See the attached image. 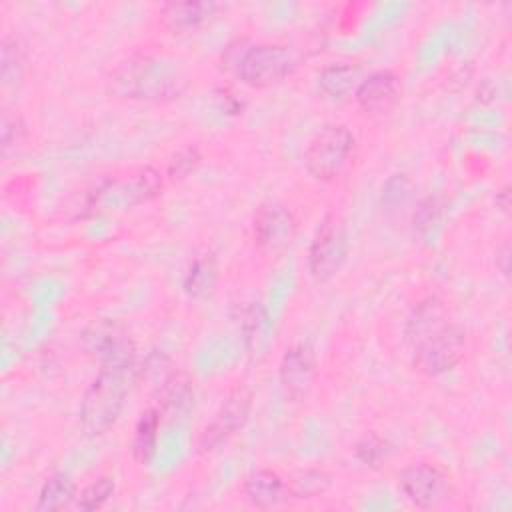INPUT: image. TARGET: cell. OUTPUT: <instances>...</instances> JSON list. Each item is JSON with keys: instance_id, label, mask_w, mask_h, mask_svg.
<instances>
[{"instance_id": "cell-1", "label": "cell", "mask_w": 512, "mask_h": 512, "mask_svg": "<svg viewBox=\"0 0 512 512\" xmlns=\"http://www.w3.org/2000/svg\"><path fill=\"white\" fill-rule=\"evenodd\" d=\"M404 336L412 366L424 376L450 372L466 354V332L438 296H428L412 308Z\"/></svg>"}, {"instance_id": "cell-2", "label": "cell", "mask_w": 512, "mask_h": 512, "mask_svg": "<svg viewBox=\"0 0 512 512\" xmlns=\"http://www.w3.org/2000/svg\"><path fill=\"white\" fill-rule=\"evenodd\" d=\"M188 88L184 64L168 54L138 52L108 76L110 94L126 100H172Z\"/></svg>"}, {"instance_id": "cell-3", "label": "cell", "mask_w": 512, "mask_h": 512, "mask_svg": "<svg viewBox=\"0 0 512 512\" xmlns=\"http://www.w3.org/2000/svg\"><path fill=\"white\" fill-rule=\"evenodd\" d=\"M164 190L162 174L148 164L130 166L108 174L90 192L86 208L90 214L130 210L152 202Z\"/></svg>"}, {"instance_id": "cell-4", "label": "cell", "mask_w": 512, "mask_h": 512, "mask_svg": "<svg viewBox=\"0 0 512 512\" xmlns=\"http://www.w3.org/2000/svg\"><path fill=\"white\" fill-rule=\"evenodd\" d=\"M128 372L130 368L122 366H102L86 388L80 402V426L88 436H102L116 424L128 394Z\"/></svg>"}, {"instance_id": "cell-5", "label": "cell", "mask_w": 512, "mask_h": 512, "mask_svg": "<svg viewBox=\"0 0 512 512\" xmlns=\"http://www.w3.org/2000/svg\"><path fill=\"white\" fill-rule=\"evenodd\" d=\"M234 66L238 78L246 86L254 90H266L290 78L298 66V58L292 48L266 42L244 48L236 56Z\"/></svg>"}, {"instance_id": "cell-6", "label": "cell", "mask_w": 512, "mask_h": 512, "mask_svg": "<svg viewBox=\"0 0 512 512\" xmlns=\"http://www.w3.org/2000/svg\"><path fill=\"white\" fill-rule=\"evenodd\" d=\"M354 148L356 138L350 128L340 122H330L310 138L304 152V166L312 178L330 182L344 172Z\"/></svg>"}, {"instance_id": "cell-7", "label": "cell", "mask_w": 512, "mask_h": 512, "mask_svg": "<svg viewBox=\"0 0 512 512\" xmlns=\"http://www.w3.org/2000/svg\"><path fill=\"white\" fill-rule=\"evenodd\" d=\"M348 256V228L338 212H328L310 242L308 268L316 282L334 278Z\"/></svg>"}, {"instance_id": "cell-8", "label": "cell", "mask_w": 512, "mask_h": 512, "mask_svg": "<svg viewBox=\"0 0 512 512\" xmlns=\"http://www.w3.org/2000/svg\"><path fill=\"white\" fill-rule=\"evenodd\" d=\"M404 496L418 508H438L452 496V480L446 470L430 462H414L398 478Z\"/></svg>"}, {"instance_id": "cell-9", "label": "cell", "mask_w": 512, "mask_h": 512, "mask_svg": "<svg viewBox=\"0 0 512 512\" xmlns=\"http://www.w3.org/2000/svg\"><path fill=\"white\" fill-rule=\"evenodd\" d=\"M298 230L296 216L292 210L280 202H262L252 220V234L256 246L266 254H278L286 250Z\"/></svg>"}, {"instance_id": "cell-10", "label": "cell", "mask_w": 512, "mask_h": 512, "mask_svg": "<svg viewBox=\"0 0 512 512\" xmlns=\"http://www.w3.org/2000/svg\"><path fill=\"white\" fill-rule=\"evenodd\" d=\"M252 408V392L246 386L232 388L222 400L216 418L204 428L198 438L200 452H212L236 434L248 420Z\"/></svg>"}, {"instance_id": "cell-11", "label": "cell", "mask_w": 512, "mask_h": 512, "mask_svg": "<svg viewBox=\"0 0 512 512\" xmlns=\"http://www.w3.org/2000/svg\"><path fill=\"white\" fill-rule=\"evenodd\" d=\"M84 348L94 354L102 366L132 368L134 342L116 322H94L84 330Z\"/></svg>"}, {"instance_id": "cell-12", "label": "cell", "mask_w": 512, "mask_h": 512, "mask_svg": "<svg viewBox=\"0 0 512 512\" xmlns=\"http://www.w3.org/2000/svg\"><path fill=\"white\" fill-rule=\"evenodd\" d=\"M278 378L290 402H302L316 378V352L310 342H296L280 358Z\"/></svg>"}, {"instance_id": "cell-13", "label": "cell", "mask_w": 512, "mask_h": 512, "mask_svg": "<svg viewBox=\"0 0 512 512\" xmlns=\"http://www.w3.org/2000/svg\"><path fill=\"white\" fill-rule=\"evenodd\" d=\"M400 98V78L392 70H376L354 88V100L366 114H386Z\"/></svg>"}, {"instance_id": "cell-14", "label": "cell", "mask_w": 512, "mask_h": 512, "mask_svg": "<svg viewBox=\"0 0 512 512\" xmlns=\"http://www.w3.org/2000/svg\"><path fill=\"white\" fill-rule=\"evenodd\" d=\"M244 496L252 506L268 510L286 498V482L276 470L256 468L244 480Z\"/></svg>"}, {"instance_id": "cell-15", "label": "cell", "mask_w": 512, "mask_h": 512, "mask_svg": "<svg viewBox=\"0 0 512 512\" xmlns=\"http://www.w3.org/2000/svg\"><path fill=\"white\" fill-rule=\"evenodd\" d=\"M216 10L214 2H166L160 6L158 18L172 32H188L204 24Z\"/></svg>"}, {"instance_id": "cell-16", "label": "cell", "mask_w": 512, "mask_h": 512, "mask_svg": "<svg viewBox=\"0 0 512 512\" xmlns=\"http://www.w3.org/2000/svg\"><path fill=\"white\" fill-rule=\"evenodd\" d=\"M218 284V262L214 254L204 252L196 256L184 274V292L192 298H208Z\"/></svg>"}, {"instance_id": "cell-17", "label": "cell", "mask_w": 512, "mask_h": 512, "mask_svg": "<svg viewBox=\"0 0 512 512\" xmlns=\"http://www.w3.org/2000/svg\"><path fill=\"white\" fill-rule=\"evenodd\" d=\"M76 484L64 472H54L48 476L38 492L36 508L44 512H56L68 508L76 500Z\"/></svg>"}, {"instance_id": "cell-18", "label": "cell", "mask_w": 512, "mask_h": 512, "mask_svg": "<svg viewBox=\"0 0 512 512\" xmlns=\"http://www.w3.org/2000/svg\"><path fill=\"white\" fill-rule=\"evenodd\" d=\"M358 80V68L348 62H334L320 70L318 88L324 96L338 100L352 92Z\"/></svg>"}, {"instance_id": "cell-19", "label": "cell", "mask_w": 512, "mask_h": 512, "mask_svg": "<svg viewBox=\"0 0 512 512\" xmlns=\"http://www.w3.org/2000/svg\"><path fill=\"white\" fill-rule=\"evenodd\" d=\"M158 430H160V410L150 408L142 412L132 436V454L140 464H148L156 454Z\"/></svg>"}, {"instance_id": "cell-20", "label": "cell", "mask_w": 512, "mask_h": 512, "mask_svg": "<svg viewBox=\"0 0 512 512\" xmlns=\"http://www.w3.org/2000/svg\"><path fill=\"white\" fill-rule=\"evenodd\" d=\"M242 330H244V340L250 356L264 354L270 342V322L268 314L262 304L252 302L244 310V320H242Z\"/></svg>"}, {"instance_id": "cell-21", "label": "cell", "mask_w": 512, "mask_h": 512, "mask_svg": "<svg viewBox=\"0 0 512 512\" xmlns=\"http://www.w3.org/2000/svg\"><path fill=\"white\" fill-rule=\"evenodd\" d=\"M332 480L330 474L322 468H306L296 472L286 482V498L292 500H312L328 492Z\"/></svg>"}, {"instance_id": "cell-22", "label": "cell", "mask_w": 512, "mask_h": 512, "mask_svg": "<svg viewBox=\"0 0 512 512\" xmlns=\"http://www.w3.org/2000/svg\"><path fill=\"white\" fill-rule=\"evenodd\" d=\"M0 50H2V62H0L2 86L4 88L18 86L22 82L24 70H26V48L18 36L4 34Z\"/></svg>"}, {"instance_id": "cell-23", "label": "cell", "mask_w": 512, "mask_h": 512, "mask_svg": "<svg viewBox=\"0 0 512 512\" xmlns=\"http://www.w3.org/2000/svg\"><path fill=\"white\" fill-rule=\"evenodd\" d=\"M194 406V388L182 374H172L162 386V410L186 414Z\"/></svg>"}, {"instance_id": "cell-24", "label": "cell", "mask_w": 512, "mask_h": 512, "mask_svg": "<svg viewBox=\"0 0 512 512\" xmlns=\"http://www.w3.org/2000/svg\"><path fill=\"white\" fill-rule=\"evenodd\" d=\"M390 454V444L376 432H366L356 444H354V456L360 464L376 468L380 466Z\"/></svg>"}, {"instance_id": "cell-25", "label": "cell", "mask_w": 512, "mask_h": 512, "mask_svg": "<svg viewBox=\"0 0 512 512\" xmlns=\"http://www.w3.org/2000/svg\"><path fill=\"white\" fill-rule=\"evenodd\" d=\"M114 490H116L114 480L110 476H100L80 490V494L76 496V506L80 510L102 508L110 500V496H114Z\"/></svg>"}, {"instance_id": "cell-26", "label": "cell", "mask_w": 512, "mask_h": 512, "mask_svg": "<svg viewBox=\"0 0 512 512\" xmlns=\"http://www.w3.org/2000/svg\"><path fill=\"white\" fill-rule=\"evenodd\" d=\"M200 160H202V156H200L198 148L196 146H186L170 158L168 176L172 180H182L184 176H188L200 164Z\"/></svg>"}, {"instance_id": "cell-27", "label": "cell", "mask_w": 512, "mask_h": 512, "mask_svg": "<svg viewBox=\"0 0 512 512\" xmlns=\"http://www.w3.org/2000/svg\"><path fill=\"white\" fill-rule=\"evenodd\" d=\"M26 134V126L18 114L10 116L4 112L2 116V152L4 156L10 152V148H16Z\"/></svg>"}, {"instance_id": "cell-28", "label": "cell", "mask_w": 512, "mask_h": 512, "mask_svg": "<svg viewBox=\"0 0 512 512\" xmlns=\"http://www.w3.org/2000/svg\"><path fill=\"white\" fill-rule=\"evenodd\" d=\"M438 216V206H436V200L432 198H426L414 212V228L418 230H426L432 226V222L436 220Z\"/></svg>"}, {"instance_id": "cell-29", "label": "cell", "mask_w": 512, "mask_h": 512, "mask_svg": "<svg viewBox=\"0 0 512 512\" xmlns=\"http://www.w3.org/2000/svg\"><path fill=\"white\" fill-rule=\"evenodd\" d=\"M508 254H510V246H508V242H504L500 246V250H496V264L504 276H508V260H510Z\"/></svg>"}, {"instance_id": "cell-30", "label": "cell", "mask_w": 512, "mask_h": 512, "mask_svg": "<svg viewBox=\"0 0 512 512\" xmlns=\"http://www.w3.org/2000/svg\"><path fill=\"white\" fill-rule=\"evenodd\" d=\"M496 206L502 210V212H510V188L508 186H504L500 192H498V196H496Z\"/></svg>"}]
</instances>
